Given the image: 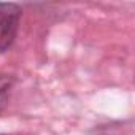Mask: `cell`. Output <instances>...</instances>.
<instances>
[{
  "label": "cell",
  "mask_w": 135,
  "mask_h": 135,
  "mask_svg": "<svg viewBox=\"0 0 135 135\" xmlns=\"http://www.w3.org/2000/svg\"><path fill=\"white\" fill-rule=\"evenodd\" d=\"M0 135H10V133H0Z\"/></svg>",
  "instance_id": "3957f363"
},
{
  "label": "cell",
  "mask_w": 135,
  "mask_h": 135,
  "mask_svg": "<svg viewBox=\"0 0 135 135\" xmlns=\"http://www.w3.org/2000/svg\"><path fill=\"white\" fill-rule=\"evenodd\" d=\"M21 7L18 3L0 2V54L13 45L21 19Z\"/></svg>",
  "instance_id": "6da1fadb"
},
{
  "label": "cell",
  "mask_w": 135,
  "mask_h": 135,
  "mask_svg": "<svg viewBox=\"0 0 135 135\" xmlns=\"http://www.w3.org/2000/svg\"><path fill=\"white\" fill-rule=\"evenodd\" d=\"M13 86H15V78L11 75L0 73V113L8 105V99H10Z\"/></svg>",
  "instance_id": "7a4b0ae2"
}]
</instances>
